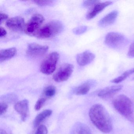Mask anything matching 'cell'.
Returning a JSON list of instances; mask_svg holds the SVG:
<instances>
[{"label":"cell","mask_w":134,"mask_h":134,"mask_svg":"<svg viewBox=\"0 0 134 134\" xmlns=\"http://www.w3.org/2000/svg\"><path fill=\"white\" fill-rule=\"evenodd\" d=\"M89 116L93 124L102 132H110L113 129L111 117L106 108L100 104H96L90 108Z\"/></svg>","instance_id":"cell-1"},{"label":"cell","mask_w":134,"mask_h":134,"mask_svg":"<svg viewBox=\"0 0 134 134\" xmlns=\"http://www.w3.org/2000/svg\"><path fill=\"white\" fill-rule=\"evenodd\" d=\"M114 109L122 116L131 119L134 113V104L129 97L124 94L118 96L113 100Z\"/></svg>","instance_id":"cell-2"},{"label":"cell","mask_w":134,"mask_h":134,"mask_svg":"<svg viewBox=\"0 0 134 134\" xmlns=\"http://www.w3.org/2000/svg\"><path fill=\"white\" fill-rule=\"evenodd\" d=\"M63 29V24L62 22L53 20L42 26L36 37L41 39L50 38L59 34Z\"/></svg>","instance_id":"cell-3"},{"label":"cell","mask_w":134,"mask_h":134,"mask_svg":"<svg viewBox=\"0 0 134 134\" xmlns=\"http://www.w3.org/2000/svg\"><path fill=\"white\" fill-rule=\"evenodd\" d=\"M105 43L107 46L114 49H121L125 46L127 40L124 36L115 32H110L107 34Z\"/></svg>","instance_id":"cell-4"},{"label":"cell","mask_w":134,"mask_h":134,"mask_svg":"<svg viewBox=\"0 0 134 134\" xmlns=\"http://www.w3.org/2000/svg\"><path fill=\"white\" fill-rule=\"evenodd\" d=\"M44 21V18L41 14H34L25 25V33L30 36H36Z\"/></svg>","instance_id":"cell-5"},{"label":"cell","mask_w":134,"mask_h":134,"mask_svg":"<svg viewBox=\"0 0 134 134\" xmlns=\"http://www.w3.org/2000/svg\"><path fill=\"white\" fill-rule=\"evenodd\" d=\"M59 58V54L58 52H54L49 54L44 59L41 65V72L46 75H50L53 73L56 69Z\"/></svg>","instance_id":"cell-6"},{"label":"cell","mask_w":134,"mask_h":134,"mask_svg":"<svg viewBox=\"0 0 134 134\" xmlns=\"http://www.w3.org/2000/svg\"><path fill=\"white\" fill-rule=\"evenodd\" d=\"M74 66L69 63L62 65L53 76V79L57 82H62L68 80L72 73Z\"/></svg>","instance_id":"cell-7"},{"label":"cell","mask_w":134,"mask_h":134,"mask_svg":"<svg viewBox=\"0 0 134 134\" xmlns=\"http://www.w3.org/2000/svg\"><path fill=\"white\" fill-rule=\"evenodd\" d=\"M48 46L41 45L36 43L29 44L27 47L26 54L28 56L32 58L43 55L48 50Z\"/></svg>","instance_id":"cell-8"},{"label":"cell","mask_w":134,"mask_h":134,"mask_svg":"<svg viewBox=\"0 0 134 134\" xmlns=\"http://www.w3.org/2000/svg\"><path fill=\"white\" fill-rule=\"evenodd\" d=\"M6 26L8 29L15 32H19L25 29V20L21 17H14L9 19L6 22Z\"/></svg>","instance_id":"cell-9"},{"label":"cell","mask_w":134,"mask_h":134,"mask_svg":"<svg viewBox=\"0 0 134 134\" xmlns=\"http://www.w3.org/2000/svg\"><path fill=\"white\" fill-rule=\"evenodd\" d=\"M14 109L21 115L22 120L25 121L29 113V101L27 99H25L19 101L15 105Z\"/></svg>","instance_id":"cell-10"},{"label":"cell","mask_w":134,"mask_h":134,"mask_svg":"<svg viewBox=\"0 0 134 134\" xmlns=\"http://www.w3.org/2000/svg\"><path fill=\"white\" fill-rule=\"evenodd\" d=\"M95 58V55L89 51H85L76 56V61L79 65L84 66L90 64Z\"/></svg>","instance_id":"cell-11"},{"label":"cell","mask_w":134,"mask_h":134,"mask_svg":"<svg viewBox=\"0 0 134 134\" xmlns=\"http://www.w3.org/2000/svg\"><path fill=\"white\" fill-rule=\"evenodd\" d=\"M113 2L111 1L99 2L94 6L93 8L88 13L86 16L87 19H91L94 18L98 14L102 12L103 10L108 6L111 5Z\"/></svg>","instance_id":"cell-12"},{"label":"cell","mask_w":134,"mask_h":134,"mask_svg":"<svg viewBox=\"0 0 134 134\" xmlns=\"http://www.w3.org/2000/svg\"><path fill=\"white\" fill-rule=\"evenodd\" d=\"M118 15V12L117 11L111 12L99 20L98 25L99 27L104 28L112 25L116 21Z\"/></svg>","instance_id":"cell-13"},{"label":"cell","mask_w":134,"mask_h":134,"mask_svg":"<svg viewBox=\"0 0 134 134\" xmlns=\"http://www.w3.org/2000/svg\"><path fill=\"white\" fill-rule=\"evenodd\" d=\"M123 87L122 85H115L107 87L98 92V96L103 98L110 97L121 90Z\"/></svg>","instance_id":"cell-14"},{"label":"cell","mask_w":134,"mask_h":134,"mask_svg":"<svg viewBox=\"0 0 134 134\" xmlns=\"http://www.w3.org/2000/svg\"><path fill=\"white\" fill-rule=\"evenodd\" d=\"M95 84L96 81L93 80L87 81L76 88L75 90V93L77 95L86 94L90 91L92 87Z\"/></svg>","instance_id":"cell-15"},{"label":"cell","mask_w":134,"mask_h":134,"mask_svg":"<svg viewBox=\"0 0 134 134\" xmlns=\"http://www.w3.org/2000/svg\"><path fill=\"white\" fill-rule=\"evenodd\" d=\"M70 134H91V129L85 124L77 123L72 128Z\"/></svg>","instance_id":"cell-16"},{"label":"cell","mask_w":134,"mask_h":134,"mask_svg":"<svg viewBox=\"0 0 134 134\" xmlns=\"http://www.w3.org/2000/svg\"><path fill=\"white\" fill-rule=\"evenodd\" d=\"M17 49L12 47L0 51V62L2 63L14 57L17 53Z\"/></svg>","instance_id":"cell-17"},{"label":"cell","mask_w":134,"mask_h":134,"mask_svg":"<svg viewBox=\"0 0 134 134\" xmlns=\"http://www.w3.org/2000/svg\"><path fill=\"white\" fill-rule=\"evenodd\" d=\"M52 113L51 110L46 109L39 114L36 117L34 121V125L36 127L40 126L41 123H42L47 118L50 116Z\"/></svg>","instance_id":"cell-18"},{"label":"cell","mask_w":134,"mask_h":134,"mask_svg":"<svg viewBox=\"0 0 134 134\" xmlns=\"http://www.w3.org/2000/svg\"><path fill=\"white\" fill-rule=\"evenodd\" d=\"M134 73V68H133V69H131L125 71L120 76L113 79L111 81V82L112 83H120L125 80L130 75Z\"/></svg>","instance_id":"cell-19"},{"label":"cell","mask_w":134,"mask_h":134,"mask_svg":"<svg viewBox=\"0 0 134 134\" xmlns=\"http://www.w3.org/2000/svg\"><path fill=\"white\" fill-rule=\"evenodd\" d=\"M44 94L46 97L50 98L53 97L56 93V88L54 86L50 85L46 87L44 90Z\"/></svg>","instance_id":"cell-20"},{"label":"cell","mask_w":134,"mask_h":134,"mask_svg":"<svg viewBox=\"0 0 134 134\" xmlns=\"http://www.w3.org/2000/svg\"><path fill=\"white\" fill-rule=\"evenodd\" d=\"M87 27L85 26H78L76 28H74L73 30V32L76 35H80L82 34L87 31Z\"/></svg>","instance_id":"cell-21"},{"label":"cell","mask_w":134,"mask_h":134,"mask_svg":"<svg viewBox=\"0 0 134 134\" xmlns=\"http://www.w3.org/2000/svg\"><path fill=\"white\" fill-rule=\"evenodd\" d=\"M46 101V99L42 98L39 99L36 103L35 105V109L36 110H39L43 106Z\"/></svg>","instance_id":"cell-22"},{"label":"cell","mask_w":134,"mask_h":134,"mask_svg":"<svg viewBox=\"0 0 134 134\" xmlns=\"http://www.w3.org/2000/svg\"><path fill=\"white\" fill-rule=\"evenodd\" d=\"M100 2L99 1L91 0V1H84L83 3V6L85 8H89L90 7L94 6L96 4Z\"/></svg>","instance_id":"cell-23"},{"label":"cell","mask_w":134,"mask_h":134,"mask_svg":"<svg viewBox=\"0 0 134 134\" xmlns=\"http://www.w3.org/2000/svg\"><path fill=\"white\" fill-rule=\"evenodd\" d=\"M34 2L38 6L44 7L51 5L53 1H34Z\"/></svg>","instance_id":"cell-24"},{"label":"cell","mask_w":134,"mask_h":134,"mask_svg":"<svg viewBox=\"0 0 134 134\" xmlns=\"http://www.w3.org/2000/svg\"><path fill=\"white\" fill-rule=\"evenodd\" d=\"M48 130L47 127L44 125L39 126L35 134H47Z\"/></svg>","instance_id":"cell-25"},{"label":"cell","mask_w":134,"mask_h":134,"mask_svg":"<svg viewBox=\"0 0 134 134\" xmlns=\"http://www.w3.org/2000/svg\"><path fill=\"white\" fill-rule=\"evenodd\" d=\"M8 106L5 102H1L0 103V115L4 114L7 110Z\"/></svg>","instance_id":"cell-26"},{"label":"cell","mask_w":134,"mask_h":134,"mask_svg":"<svg viewBox=\"0 0 134 134\" xmlns=\"http://www.w3.org/2000/svg\"><path fill=\"white\" fill-rule=\"evenodd\" d=\"M128 56L130 58H134V41L129 47L128 52Z\"/></svg>","instance_id":"cell-27"},{"label":"cell","mask_w":134,"mask_h":134,"mask_svg":"<svg viewBox=\"0 0 134 134\" xmlns=\"http://www.w3.org/2000/svg\"><path fill=\"white\" fill-rule=\"evenodd\" d=\"M0 17H1V19H0V22L1 23H2L3 21L7 19L8 18V15L5 13H0Z\"/></svg>","instance_id":"cell-28"},{"label":"cell","mask_w":134,"mask_h":134,"mask_svg":"<svg viewBox=\"0 0 134 134\" xmlns=\"http://www.w3.org/2000/svg\"><path fill=\"white\" fill-rule=\"evenodd\" d=\"M1 35H0V37L2 38L3 37H4V36L7 35V31L5 30L4 28L3 27H1Z\"/></svg>","instance_id":"cell-29"},{"label":"cell","mask_w":134,"mask_h":134,"mask_svg":"<svg viewBox=\"0 0 134 134\" xmlns=\"http://www.w3.org/2000/svg\"><path fill=\"white\" fill-rule=\"evenodd\" d=\"M0 134H7L5 130L3 129H1L0 130Z\"/></svg>","instance_id":"cell-30"}]
</instances>
